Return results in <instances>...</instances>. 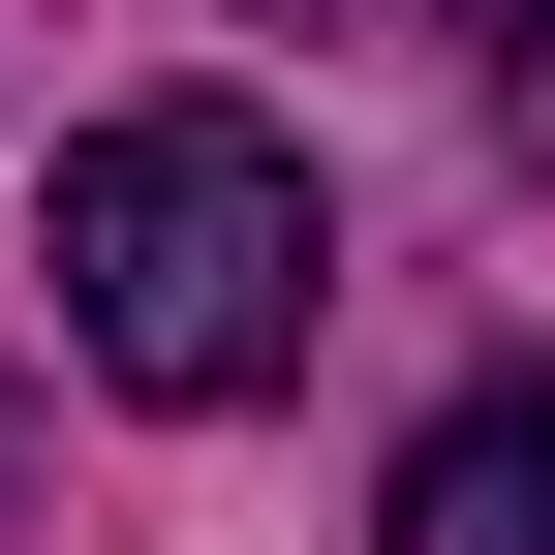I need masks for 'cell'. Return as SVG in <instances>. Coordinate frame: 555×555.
<instances>
[{
	"label": "cell",
	"mask_w": 555,
	"mask_h": 555,
	"mask_svg": "<svg viewBox=\"0 0 555 555\" xmlns=\"http://www.w3.org/2000/svg\"><path fill=\"white\" fill-rule=\"evenodd\" d=\"M309 309H339V217H309V155H278L247 93L62 124V339H93L124 401H278Z\"/></svg>",
	"instance_id": "obj_1"
},
{
	"label": "cell",
	"mask_w": 555,
	"mask_h": 555,
	"mask_svg": "<svg viewBox=\"0 0 555 555\" xmlns=\"http://www.w3.org/2000/svg\"><path fill=\"white\" fill-rule=\"evenodd\" d=\"M278 31H309V0H278Z\"/></svg>",
	"instance_id": "obj_5"
},
{
	"label": "cell",
	"mask_w": 555,
	"mask_h": 555,
	"mask_svg": "<svg viewBox=\"0 0 555 555\" xmlns=\"http://www.w3.org/2000/svg\"><path fill=\"white\" fill-rule=\"evenodd\" d=\"M371 555H555V371L433 401V433H401V494H371Z\"/></svg>",
	"instance_id": "obj_2"
},
{
	"label": "cell",
	"mask_w": 555,
	"mask_h": 555,
	"mask_svg": "<svg viewBox=\"0 0 555 555\" xmlns=\"http://www.w3.org/2000/svg\"><path fill=\"white\" fill-rule=\"evenodd\" d=\"M433 31L494 62V124H525V155H555V0H433Z\"/></svg>",
	"instance_id": "obj_3"
},
{
	"label": "cell",
	"mask_w": 555,
	"mask_h": 555,
	"mask_svg": "<svg viewBox=\"0 0 555 555\" xmlns=\"http://www.w3.org/2000/svg\"><path fill=\"white\" fill-rule=\"evenodd\" d=\"M31 31H62V0H0V93H31Z\"/></svg>",
	"instance_id": "obj_4"
}]
</instances>
